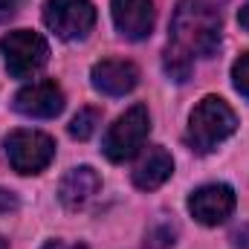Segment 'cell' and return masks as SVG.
Segmentation results:
<instances>
[{
	"mask_svg": "<svg viewBox=\"0 0 249 249\" xmlns=\"http://www.w3.org/2000/svg\"><path fill=\"white\" fill-rule=\"evenodd\" d=\"M0 249H6V241H3V238H0Z\"/></svg>",
	"mask_w": 249,
	"mask_h": 249,
	"instance_id": "cell-21",
	"label": "cell"
},
{
	"mask_svg": "<svg viewBox=\"0 0 249 249\" xmlns=\"http://www.w3.org/2000/svg\"><path fill=\"white\" fill-rule=\"evenodd\" d=\"M18 206H20L18 194H15V191H9V188H0V214H9V212H15Z\"/></svg>",
	"mask_w": 249,
	"mask_h": 249,
	"instance_id": "cell-16",
	"label": "cell"
},
{
	"mask_svg": "<svg viewBox=\"0 0 249 249\" xmlns=\"http://www.w3.org/2000/svg\"><path fill=\"white\" fill-rule=\"evenodd\" d=\"M44 249H87V247H81V244H64V241H53V244H47Z\"/></svg>",
	"mask_w": 249,
	"mask_h": 249,
	"instance_id": "cell-20",
	"label": "cell"
},
{
	"mask_svg": "<svg viewBox=\"0 0 249 249\" xmlns=\"http://www.w3.org/2000/svg\"><path fill=\"white\" fill-rule=\"evenodd\" d=\"M3 148L18 174H41L55 157V142L41 130H12L3 139Z\"/></svg>",
	"mask_w": 249,
	"mask_h": 249,
	"instance_id": "cell-5",
	"label": "cell"
},
{
	"mask_svg": "<svg viewBox=\"0 0 249 249\" xmlns=\"http://www.w3.org/2000/svg\"><path fill=\"white\" fill-rule=\"evenodd\" d=\"M99 188H102L99 174L90 165H78V168L67 171V177H64L61 186H58V197H61V203L67 209L75 212V209H84L99 194Z\"/></svg>",
	"mask_w": 249,
	"mask_h": 249,
	"instance_id": "cell-12",
	"label": "cell"
},
{
	"mask_svg": "<svg viewBox=\"0 0 249 249\" xmlns=\"http://www.w3.org/2000/svg\"><path fill=\"white\" fill-rule=\"evenodd\" d=\"M110 15L119 35L127 41H142L154 32V0H110Z\"/></svg>",
	"mask_w": 249,
	"mask_h": 249,
	"instance_id": "cell-9",
	"label": "cell"
},
{
	"mask_svg": "<svg viewBox=\"0 0 249 249\" xmlns=\"http://www.w3.org/2000/svg\"><path fill=\"white\" fill-rule=\"evenodd\" d=\"M238 23H241V26L249 32V0L241 6V12H238Z\"/></svg>",
	"mask_w": 249,
	"mask_h": 249,
	"instance_id": "cell-19",
	"label": "cell"
},
{
	"mask_svg": "<svg viewBox=\"0 0 249 249\" xmlns=\"http://www.w3.org/2000/svg\"><path fill=\"white\" fill-rule=\"evenodd\" d=\"M235 191L226 183H212V186H200L188 197V212L197 223L203 226H217L223 223L232 212H235Z\"/></svg>",
	"mask_w": 249,
	"mask_h": 249,
	"instance_id": "cell-7",
	"label": "cell"
},
{
	"mask_svg": "<svg viewBox=\"0 0 249 249\" xmlns=\"http://www.w3.org/2000/svg\"><path fill=\"white\" fill-rule=\"evenodd\" d=\"M162 67H165V72L174 78V81H188V75H191V70H194V64L186 61L183 55H177V53H171V50H165V55H162Z\"/></svg>",
	"mask_w": 249,
	"mask_h": 249,
	"instance_id": "cell-14",
	"label": "cell"
},
{
	"mask_svg": "<svg viewBox=\"0 0 249 249\" xmlns=\"http://www.w3.org/2000/svg\"><path fill=\"white\" fill-rule=\"evenodd\" d=\"M232 241H235L238 249H249V226H241V229L232 235Z\"/></svg>",
	"mask_w": 249,
	"mask_h": 249,
	"instance_id": "cell-18",
	"label": "cell"
},
{
	"mask_svg": "<svg viewBox=\"0 0 249 249\" xmlns=\"http://www.w3.org/2000/svg\"><path fill=\"white\" fill-rule=\"evenodd\" d=\"M20 6H23V0H0V23L12 20L20 12Z\"/></svg>",
	"mask_w": 249,
	"mask_h": 249,
	"instance_id": "cell-17",
	"label": "cell"
},
{
	"mask_svg": "<svg viewBox=\"0 0 249 249\" xmlns=\"http://www.w3.org/2000/svg\"><path fill=\"white\" fill-rule=\"evenodd\" d=\"M99 122H102V113H99L96 107H81V110L72 116V122H70V136L78 139V142H84V139H90V136L96 133Z\"/></svg>",
	"mask_w": 249,
	"mask_h": 249,
	"instance_id": "cell-13",
	"label": "cell"
},
{
	"mask_svg": "<svg viewBox=\"0 0 249 249\" xmlns=\"http://www.w3.org/2000/svg\"><path fill=\"white\" fill-rule=\"evenodd\" d=\"M220 12L209 0H180L171 18L168 50L194 64V58H212L220 47Z\"/></svg>",
	"mask_w": 249,
	"mask_h": 249,
	"instance_id": "cell-1",
	"label": "cell"
},
{
	"mask_svg": "<svg viewBox=\"0 0 249 249\" xmlns=\"http://www.w3.org/2000/svg\"><path fill=\"white\" fill-rule=\"evenodd\" d=\"M232 81H235L238 93L249 99V53L235 61V67H232Z\"/></svg>",
	"mask_w": 249,
	"mask_h": 249,
	"instance_id": "cell-15",
	"label": "cell"
},
{
	"mask_svg": "<svg viewBox=\"0 0 249 249\" xmlns=\"http://www.w3.org/2000/svg\"><path fill=\"white\" fill-rule=\"evenodd\" d=\"M44 23L64 41L84 38L96 26V6L90 0H47Z\"/></svg>",
	"mask_w": 249,
	"mask_h": 249,
	"instance_id": "cell-6",
	"label": "cell"
},
{
	"mask_svg": "<svg viewBox=\"0 0 249 249\" xmlns=\"http://www.w3.org/2000/svg\"><path fill=\"white\" fill-rule=\"evenodd\" d=\"M15 110L29 119H53L64 110V93L55 81H32L15 96Z\"/></svg>",
	"mask_w": 249,
	"mask_h": 249,
	"instance_id": "cell-8",
	"label": "cell"
},
{
	"mask_svg": "<svg viewBox=\"0 0 249 249\" xmlns=\"http://www.w3.org/2000/svg\"><path fill=\"white\" fill-rule=\"evenodd\" d=\"M171 171H174V160H171V154L162 148V145H151V148H145L142 151V157H139V162L133 165V186L142 188V191H154V188H160L168 177H171Z\"/></svg>",
	"mask_w": 249,
	"mask_h": 249,
	"instance_id": "cell-11",
	"label": "cell"
},
{
	"mask_svg": "<svg viewBox=\"0 0 249 249\" xmlns=\"http://www.w3.org/2000/svg\"><path fill=\"white\" fill-rule=\"evenodd\" d=\"M238 130V116L235 110L217 99V96H206L188 119L186 130V145L194 154H212L220 142H226L232 133Z\"/></svg>",
	"mask_w": 249,
	"mask_h": 249,
	"instance_id": "cell-2",
	"label": "cell"
},
{
	"mask_svg": "<svg viewBox=\"0 0 249 249\" xmlns=\"http://www.w3.org/2000/svg\"><path fill=\"white\" fill-rule=\"evenodd\" d=\"M0 53H3L6 70L15 78H32L50 61L47 41L38 32H29V29H18V32L3 35L0 38Z\"/></svg>",
	"mask_w": 249,
	"mask_h": 249,
	"instance_id": "cell-4",
	"label": "cell"
},
{
	"mask_svg": "<svg viewBox=\"0 0 249 249\" xmlns=\"http://www.w3.org/2000/svg\"><path fill=\"white\" fill-rule=\"evenodd\" d=\"M93 87L105 96H124L139 84V70L136 64L122 61V58H105L93 67L90 72Z\"/></svg>",
	"mask_w": 249,
	"mask_h": 249,
	"instance_id": "cell-10",
	"label": "cell"
},
{
	"mask_svg": "<svg viewBox=\"0 0 249 249\" xmlns=\"http://www.w3.org/2000/svg\"><path fill=\"white\" fill-rule=\"evenodd\" d=\"M148 130H151V116H148V107L145 105H133L130 110H124L116 122L110 124L105 142H102V151L110 162H124L130 160L133 154L142 151L145 139H148Z\"/></svg>",
	"mask_w": 249,
	"mask_h": 249,
	"instance_id": "cell-3",
	"label": "cell"
}]
</instances>
